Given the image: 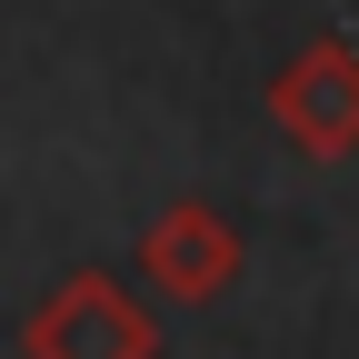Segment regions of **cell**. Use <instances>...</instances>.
I'll return each instance as SVG.
<instances>
[{"label": "cell", "instance_id": "3957f363", "mask_svg": "<svg viewBox=\"0 0 359 359\" xmlns=\"http://www.w3.org/2000/svg\"><path fill=\"white\" fill-rule=\"evenodd\" d=\"M150 269H160L180 299H210L219 280H230V230H219L200 200H180L160 230H150Z\"/></svg>", "mask_w": 359, "mask_h": 359}, {"label": "cell", "instance_id": "7a4b0ae2", "mask_svg": "<svg viewBox=\"0 0 359 359\" xmlns=\"http://www.w3.org/2000/svg\"><path fill=\"white\" fill-rule=\"evenodd\" d=\"M280 120L299 130V150H349L359 140V60L320 40V50L280 80Z\"/></svg>", "mask_w": 359, "mask_h": 359}, {"label": "cell", "instance_id": "6da1fadb", "mask_svg": "<svg viewBox=\"0 0 359 359\" xmlns=\"http://www.w3.org/2000/svg\"><path fill=\"white\" fill-rule=\"evenodd\" d=\"M30 349H40V359H150V320H140L110 280H70V290L30 320Z\"/></svg>", "mask_w": 359, "mask_h": 359}]
</instances>
